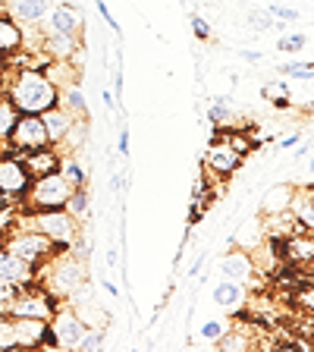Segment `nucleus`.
Returning <instances> with one entry per match:
<instances>
[{
	"label": "nucleus",
	"instance_id": "obj_1",
	"mask_svg": "<svg viewBox=\"0 0 314 352\" xmlns=\"http://www.w3.org/2000/svg\"><path fill=\"white\" fill-rule=\"evenodd\" d=\"M35 283H41L57 302H66L69 296H76L82 286L88 283L85 258H79L73 249L51 252V255L35 267Z\"/></svg>",
	"mask_w": 314,
	"mask_h": 352
},
{
	"label": "nucleus",
	"instance_id": "obj_2",
	"mask_svg": "<svg viewBox=\"0 0 314 352\" xmlns=\"http://www.w3.org/2000/svg\"><path fill=\"white\" fill-rule=\"evenodd\" d=\"M3 95L10 98V104L19 113H38V117L47 107L60 104V88L35 66H19L16 73H10Z\"/></svg>",
	"mask_w": 314,
	"mask_h": 352
},
{
	"label": "nucleus",
	"instance_id": "obj_3",
	"mask_svg": "<svg viewBox=\"0 0 314 352\" xmlns=\"http://www.w3.org/2000/svg\"><path fill=\"white\" fill-rule=\"evenodd\" d=\"M25 220H29V223H22V227L38 230L41 236H47V239L54 242V252H66L76 242V236L82 233L79 217H73L66 208H54V211H25Z\"/></svg>",
	"mask_w": 314,
	"mask_h": 352
},
{
	"label": "nucleus",
	"instance_id": "obj_4",
	"mask_svg": "<svg viewBox=\"0 0 314 352\" xmlns=\"http://www.w3.org/2000/svg\"><path fill=\"white\" fill-rule=\"evenodd\" d=\"M54 308H57V299L35 280L25 286H16L10 299L0 302V311L7 318H41V321H47L54 315Z\"/></svg>",
	"mask_w": 314,
	"mask_h": 352
},
{
	"label": "nucleus",
	"instance_id": "obj_5",
	"mask_svg": "<svg viewBox=\"0 0 314 352\" xmlns=\"http://www.w3.org/2000/svg\"><path fill=\"white\" fill-rule=\"evenodd\" d=\"M69 192H73V186L66 183L60 170H54V173L35 176L29 189H25V195H22V201H25V211H54V208L66 205Z\"/></svg>",
	"mask_w": 314,
	"mask_h": 352
},
{
	"label": "nucleus",
	"instance_id": "obj_6",
	"mask_svg": "<svg viewBox=\"0 0 314 352\" xmlns=\"http://www.w3.org/2000/svg\"><path fill=\"white\" fill-rule=\"evenodd\" d=\"M47 343V321L41 318H7L0 330V349H44Z\"/></svg>",
	"mask_w": 314,
	"mask_h": 352
},
{
	"label": "nucleus",
	"instance_id": "obj_7",
	"mask_svg": "<svg viewBox=\"0 0 314 352\" xmlns=\"http://www.w3.org/2000/svg\"><path fill=\"white\" fill-rule=\"evenodd\" d=\"M85 330L88 324L79 318V311L69 302H57L54 315L47 318V343L54 349H76Z\"/></svg>",
	"mask_w": 314,
	"mask_h": 352
},
{
	"label": "nucleus",
	"instance_id": "obj_8",
	"mask_svg": "<svg viewBox=\"0 0 314 352\" xmlns=\"http://www.w3.org/2000/svg\"><path fill=\"white\" fill-rule=\"evenodd\" d=\"M44 145H51V142H47V129H44L41 117H38V113H19L13 123V132H10L7 151L25 154V151H35V148H44Z\"/></svg>",
	"mask_w": 314,
	"mask_h": 352
},
{
	"label": "nucleus",
	"instance_id": "obj_9",
	"mask_svg": "<svg viewBox=\"0 0 314 352\" xmlns=\"http://www.w3.org/2000/svg\"><path fill=\"white\" fill-rule=\"evenodd\" d=\"M3 249L13 252V255H19L22 261H29V264H41L44 258L54 252V242L47 239V236H41L38 230H29V227H19L16 233L7 236V242H3Z\"/></svg>",
	"mask_w": 314,
	"mask_h": 352
},
{
	"label": "nucleus",
	"instance_id": "obj_10",
	"mask_svg": "<svg viewBox=\"0 0 314 352\" xmlns=\"http://www.w3.org/2000/svg\"><path fill=\"white\" fill-rule=\"evenodd\" d=\"M29 183H32V176L25 173V167H22V161L16 154L13 151L0 154V201H10V205L22 201Z\"/></svg>",
	"mask_w": 314,
	"mask_h": 352
},
{
	"label": "nucleus",
	"instance_id": "obj_11",
	"mask_svg": "<svg viewBox=\"0 0 314 352\" xmlns=\"http://www.w3.org/2000/svg\"><path fill=\"white\" fill-rule=\"evenodd\" d=\"M201 161H205V167L211 170L214 176H233L236 170L242 167V161H245V157H242V154L229 145L227 132H223V135H214V139H211V145L205 148V157H201Z\"/></svg>",
	"mask_w": 314,
	"mask_h": 352
},
{
	"label": "nucleus",
	"instance_id": "obj_12",
	"mask_svg": "<svg viewBox=\"0 0 314 352\" xmlns=\"http://www.w3.org/2000/svg\"><path fill=\"white\" fill-rule=\"evenodd\" d=\"M54 3L57 0H3V13L19 22L22 29H29V25H41L47 19Z\"/></svg>",
	"mask_w": 314,
	"mask_h": 352
},
{
	"label": "nucleus",
	"instance_id": "obj_13",
	"mask_svg": "<svg viewBox=\"0 0 314 352\" xmlns=\"http://www.w3.org/2000/svg\"><path fill=\"white\" fill-rule=\"evenodd\" d=\"M44 32H60V35H82V29H85V16L79 13L76 7H69V3H54L51 13H47V19L41 22Z\"/></svg>",
	"mask_w": 314,
	"mask_h": 352
},
{
	"label": "nucleus",
	"instance_id": "obj_14",
	"mask_svg": "<svg viewBox=\"0 0 314 352\" xmlns=\"http://www.w3.org/2000/svg\"><path fill=\"white\" fill-rule=\"evenodd\" d=\"M32 280H35V264L22 261L19 255H13L7 249H0V286L16 289V286H25Z\"/></svg>",
	"mask_w": 314,
	"mask_h": 352
},
{
	"label": "nucleus",
	"instance_id": "obj_15",
	"mask_svg": "<svg viewBox=\"0 0 314 352\" xmlns=\"http://www.w3.org/2000/svg\"><path fill=\"white\" fill-rule=\"evenodd\" d=\"M22 161V167H25V173L35 179V176H44V173H54V170H60V148L54 145H44V148H35V151H25V154H16Z\"/></svg>",
	"mask_w": 314,
	"mask_h": 352
},
{
	"label": "nucleus",
	"instance_id": "obj_16",
	"mask_svg": "<svg viewBox=\"0 0 314 352\" xmlns=\"http://www.w3.org/2000/svg\"><path fill=\"white\" fill-rule=\"evenodd\" d=\"M41 123H44V129H47V142L57 148V145H63V139L76 126V117L63 107V104H54V107H47L41 113Z\"/></svg>",
	"mask_w": 314,
	"mask_h": 352
},
{
	"label": "nucleus",
	"instance_id": "obj_17",
	"mask_svg": "<svg viewBox=\"0 0 314 352\" xmlns=\"http://www.w3.org/2000/svg\"><path fill=\"white\" fill-rule=\"evenodd\" d=\"M220 271H223V277L227 280H236V283H251V277H255V258H251V252L245 249H233L223 261H220Z\"/></svg>",
	"mask_w": 314,
	"mask_h": 352
},
{
	"label": "nucleus",
	"instance_id": "obj_18",
	"mask_svg": "<svg viewBox=\"0 0 314 352\" xmlns=\"http://www.w3.org/2000/svg\"><path fill=\"white\" fill-rule=\"evenodd\" d=\"M214 305L227 308V311H239V308L249 305V293H245V283H236V280H220L214 286Z\"/></svg>",
	"mask_w": 314,
	"mask_h": 352
},
{
	"label": "nucleus",
	"instance_id": "obj_19",
	"mask_svg": "<svg viewBox=\"0 0 314 352\" xmlns=\"http://www.w3.org/2000/svg\"><path fill=\"white\" fill-rule=\"evenodd\" d=\"M25 44V32L16 19H10L3 10H0V60H10L22 51Z\"/></svg>",
	"mask_w": 314,
	"mask_h": 352
},
{
	"label": "nucleus",
	"instance_id": "obj_20",
	"mask_svg": "<svg viewBox=\"0 0 314 352\" xmlns=\"http://www.w3.org/2000/svg\"><path fill=\"white\" fill-rule=\"evenodd\" d=\"M286 211L293 214V220L299 223L302 230L311 233L314 230V195H311V186L305 189H293V198H289V208Z\"/></svg>",
	"mask_w": 314,
	"mask_h": 352
},
{
	"label": "nucleus",
	"instance_id": "obj_21",
	"mask_svg": "<svg viewBox=\"0 0 314 352\" xmlns=\"http://www.w3.org/2000/svg\"><path fill=\"white\" fill-rule=\"evenodd\" d=\"M60 104H63L76 120H88V104H85V95H82V88H79V79L60 88Z\"/></svg>",
	"mask_w": 314,
	"mask_h": 352
},
{
	"label": "nucleus",
	"instance_id": "obj_22",
	"mask_svg": "<svg viewBox=\"0 0 314 352\" xmlns=\"http://www.w3.org/2000/svg\"><path fill=\"white\" fill-rule=\"evenodd\" d=\"M289 198H293V186H277V189L267 192V198L261 201V214L271 217V214H283L289 208Z\"/></svg>",
	"mask_w": 314,
	"mask_h": 352
},
{
	"label": "nucleus",
	"instance_id": "obj_23",
	"mask_svg": "<svg viewBox=\"0 0 314 352\" xmlns=\"http://www.w3.org/2000/svg\"><path fill=\"white\" fill-rule=\"evenodd\" d=\"M60 173H63V179L73 189H79V186H88V173H85V167H82L79 161H76L73 154L69 157H60Z\"/></svg>",
	"mask_w": 314,
	"mask_h": 352
},
{
	"label": "nucleus",
	"instance_id": "obj_24",
	"mask_svg": "<svg viewBox=\"0 0 314 352\" xmlns=\"http://www.w3.org/2000/svg\"><path fill=\"white\" fill-rule=\"evenodd\" d=\"M16 117H19V110H16L13 104H10V98H7V95H0V148H7Z\"/></svg>",
	"mask_w": 314,
	"mask_h": 352
},
{
	"label": "nucleus",
	"instance_id": "obj_25",
	"mask_svg": "<svg viewBox=\"0 0 314 352\" xmlns=\"http://www.w3.org/2000/svg\"><path fill=\"white\" fill-rule=\"evenodd\" d=\"M66 211H69V214H73V217H85V214H88V208H91V198H88V189H85V186H79V189H73V192H69V198H66Z\"/></svg>",
	"mask_w": 314,
	"mask_h": 352
},
{
	"label": "nucleus",
	"instance_id": "obj_26",
	"mask_svg": "<svg viewBox=\"0 0 314 352\" xmlns=\"http://www.w3.org/2000/svg\"><path fill=\"white\" fill-rule=\"evenodd\" d=\"M208 117H211L214 126H227L229 120H233V110H229V101L223 95H217L211 101V107H208Z\"/></svg>",
	"mask_w": 314,
	"mask_h": 352
},
{
	"label": "nucleus",
	"instance_id": "obj_27",
	"mask_svg": "<svg viewBox=\"0 0 314 352\" xmlns=\"http://www.w3.org/2000/svg\"><path fill=\"white\" fill-rule=\"evenodd\" d=\"M214 343H217L220 349H251V340L245 337V333H239V330H223Z\"/></svg>",
	"mask_w": 314,
	"mask_h": 352
},
{
	"label": "nucleus",
	"instance_id": "obj_28",
	"mask_svg": "<svg viewBox=\"0 0 314 352\" xmlns=\"http://www.w3.org/2000/svg\"><path fill=\"white\" fill-rule=\"evenodd\" d=\"M104 340H107V330L104 327H88L85 333H82V340H79V346H76V349H82V352H91V349H101L104 346Z\"/></svg>",
	"mask_w": 314,
	"mask_h": 352
},
{
	"label": "nucleus",
	"instance_id": "obj_29",
	"mask_svg": "<svg viewBox=\"0 0 314 352\" xmlns=\"http://www.w3.org/2000/svg\"><path fill=\"white\" fill-rule=\"evenodd\" d=\"M261 98H267L271 104H277V107H286V98H289V88L283 85V82H264L261 85Z\"/></svg>",
	"mask_w": 314,
	"mask_h": 352
},
{
	"label": "nucleus",
	"instance_id": "obj_30",
	"mask_svg": "<svg viewBox=\"0 0 314 352\" xmlns=\"http://www.w3.org/2000/svg\"><path fill=\"white\" fill-rule=\"evenodd\" d=\"M308 47V35H302V32H293V35H283L277 41V51L283 54H302Z\"/></svg>",
	"mask_w": 314,
	"mask_h": 352
},
{
	"label": "nucleus",
	"instance_id": "obj_31",
	"mask_svg": "<svg viewBox=\"0 0 314 352\" xmlns=\"http://www.w3.org/2000/svg\"><path fill=\"white\" fill-rule=\"evenodd\" d=\"M277 73H283V76H289V79H305V82H311V73H314V66H311V60H295V63H286V66H280Z\"/></svg>",
	"mask_w": 314,
	"mask_h": 352
},
{
	"label": "nucleus",
	"instance_id": "obj_32",
	"mask_svg": "<svg viewBox=\"0 0 314 352\" xmlns=\"http://www.w3.org/2000/svg\"><path fill=\"white\" fill-rule=\"evenodd\" d=\"M249 22H251V29L255 32H271V29H280V25H283V22H277L267 10H251Z\"/></svg>",
	"mask_w": 314,
	"mask_h": 352
},
{
	"label": "nucleus",
	"instance_id": "obj_33",
	"mask_svg": "<svg viewBox=\"0 0 314 352\" xmlns=\"http://www.w3.org/2000/svg\"><path fill=\"white\" fill-rule=\"evenodd\" d=\"M189 29H192V35H195L198 41H211V25H208L205 16L192 13V16H189Z\"/></svg>",
	"mask_w": 314,
	"mask_h": 352
},
{
	"label": "nucleus",
	"instance_id": "obj_34",
	"mask_svg": "<svg viewBox=\"0 0 314 352\" xmlns=\"http://www.w3.org/2000/svg\"><path fill=\"white\" fill-rule=\"evenodd\" d=\"M267 13L273 16V19H283V22H295L299 19V10H293V7H280V3H273Z\"/></svg>",
	"mask_w": 314,
	"mask_h": 352
},
{
	"label": "nucleus",
	"instance_id": "obj_35",
	"mask_svg": "<svg viewBox=\"0 0 314 352\" xmlns=\"http://www.w3.org/2000/svg\"><path fill=\"white\" fill-rule=\"evenodd\" d=\"M223 330H227V324H223V321H208L205 327H201V337L211 340V343H214V340H217L220 333H223Z\"/></svg>",
	"mask_w": 314,
	"mask_h": 352
},
{
	"label": "nucleus",
	"instance_id": "obj_36",
	"mask_svg": "<svg viewBox=\"0 0 314 352\" xmlns=\"http://www.w3.org/2000/svg\"><path fill=\"white\" fill-rule=\"evenodd\" d=\"M95 7H98V13L104 16V22H107L110 29H113V32H117V35H120V22L113 19V13H110V7H107V3H104V0H95Z\"/></svg>",
	"mask_w": 314,
	"mask_h": 352
},
{
	"label": "nucleus",
	"instance_id": "obj_37",
	"mask_svg": "<svg viewBox=\"0 0 314 352\" xmlns=\"http://www.w3.org/2000/svg\"><path fill=\"white\" fill-rule=\"evenodd\" d=\"M117 151L123 154V157H129V126H123V129H120V145H117Z\"/></svg>",
	"mask_w": 314,
	"mask_h": 352
},
{
	"label": "nucleus",
	"instance_id": "obj_38",
	"mask_svg": "<svg viewBox=\"0 0 314 352\" xmlns=\"http://www.w3.org/2000/svg\"><path fill=\"white\" fill-rule=\"evenodd\" d=\"M295 142H302V135H299V132H295V135H289V139H283V142H280V148H293Z\"/></svg>",
	"mask_w": 314,
	"mask_h": 352
},
{
	"label": "nucleus",
	"instance_id": "obj_39",
	"mask_svg": "<svg viewBox=\"0 0 314 352\" xmlns=\"http://www.w3.org/2000/svg\"><path fill=\"white\" fill-rule=\"evenodd\" d=\"M242 57L249 60V63H258V60H261V54H258V51H242Z\"/></svg>",
	"mask_w": 314,
	"mask_h": 352
},
{
	"label": "nucleus",
	"instance_id": "obj_40",
	"mask_svg": "<svg viewBox=\"0 0 314 352\" xmlns=\"http://www.w3.org/2000/svg\"><path fill=\"white\" fill-rule=\"evenodd\" d=\"M101 286H104V289H107V293H110V296H120V289H117V286H113V283H110V280H104V283H101Z\"/></svg>",
	"mask_w": 314,
	"mask_h": 352
},
{
	"label": "nucleus",
	"instance_id": "obj_41",
	"mask_svg": "<svg viewBox=\"0 0 314 352\" xmlns=\"http://www.w3.org/2000/svg\"><path fill=\"white\" fill-rule=\"evenodd\" d=\"M117 261H120V252L110 249V252H107V264H117Z\"/></svg>",
	"mask_w": 314,
	"mask_h": 352
},
{
	"label": "nucleus",
	"instance_id": "obj_42",
	"mask_svg": "<svg viewBox=\"0 0 314 352\" xmlns=\"http://www.w3.org/2000/svg\"><path fill=\"white\" fill-rule=\"evenodd\" d=\"M308 154H311V151H308V145L299 148V151H295V161H302V157H308Z\"/></svg>",
	"mask_w": 314,
	"mask_h": 352
},
{
	"label": "nucleus",
	"instance_id": "obj_43",
	"mask_svg": "<svg viewBox=\"0 0 314 352\" xmlns=\"http://www.w3.org/2000/svg\"><path fill=\"white\" fill-rule=\"evenodd\" d=\"M3 324H7V315H3V311H0V330H3Z\"/></svg>",
	"mask_w": 314,
	"mask_h": 352
},
{
	"label": "nucleus",
	"instance_id": "obj_44",
	"mask_svg": "<svg viewBox=\"0 0 314 352\" xmlns=\"http://www.w3.org/2000/svg\"><path fill=\"white\" fill-rule=\"evenodd\" d=\"M3 63H7V60H0V69H3Z\"/></svg>",
	"mask_w": 314,
	"mask_h": 352
},
{
	"label": "nucleus",
	"instance_id": "obj_45",
	"mask_svg": "<svg viewBox=\"0 0 314 352\" xmlns=\"http://www.w3.org/2000/svg\"><path fill=\"white\" fill-rule=\"evenodd\" d=\"M0 10H3V0H0Z\"/></svg>",
	"mask_w": 314,
	"mask_h": 352
}]
</instances>
